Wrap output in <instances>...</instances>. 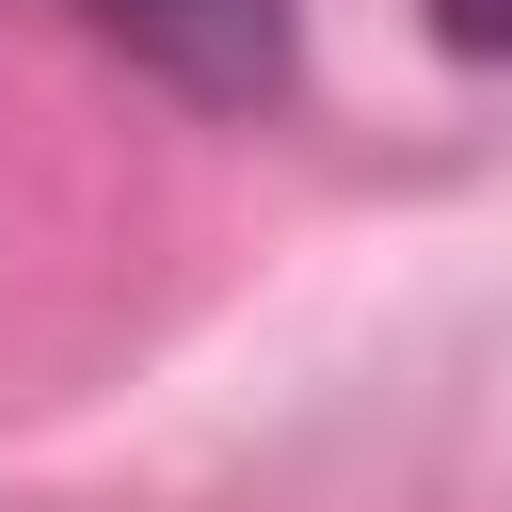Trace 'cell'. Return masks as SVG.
<instances>
[{"label":"cell","mask_w":512,"mask_h":512,"mask_svg":"<svg viewBox=\"0 0 512 512\" xmlns=\"http://www.w3.org/2000/svg\"><path fill=\"white\" fill-rule=\"evenodd\" d=\"M80 32H112L144 80L208 96V112H256L288 80V0H64Z\"/></svg>","instance_id":"6da1fadb"},{"label":"cell","mask_w":512,"mask_h":512,"mask_svg":"<svg viewBox=\"0 0 512 512\" xmlns=\"http://www.w3.org/2000/svg\"><path fill=\"white\" fill-rule=\"evenodd\" d=\"M432 32H448V48H480V64H512V0H432Z\"/></svg>","instance_id":"7a4b0ae2"}]
</instances>
